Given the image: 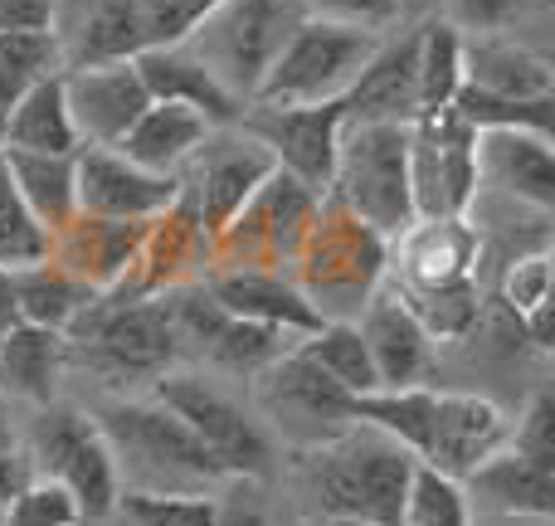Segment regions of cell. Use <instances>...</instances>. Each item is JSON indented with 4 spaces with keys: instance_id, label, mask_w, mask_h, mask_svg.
<instances>
[{
    "instance_id": "cell-31",
    "label": "cell",
    "mask_w": 555,
    "mask_h": 526,
    "mask_svg": "<svg viewBox=\"0 0 555 526\" xmlns=\"http://www.w3.org/2000/svg\"><path fill=\"white\" fill-rule=\"evenodd\" d=\"M10 181H15L20 201L35 210V220L49 234H59L78 215V181H74V156H35V152H0Z\"/></svg>"
},
{
    "instance_id": "cell-7",
    "label": "cell",
    "mask_w": 555,
    "mask_h": 526,
    "mask_svg": "<svg viewBox=\"0 0 555 526\" xmlns=\"http://www.w3.org/2000/svg\"><path fill=\"white\" fill-rule=\"evenodd\" d=\"M152 395L195 434L205 453L215 459V469L224 478L240 483H263L278 469V439L269 434V424L259 420L254 405H244L234 390H224L215 375L205 371H166L152 385Z\"/></svg>"
},
{
    "instance_id": "cell-14",
    "label": "cell",
    "mask_w": 555,
    "mask_h": 526,
    "mask_svg": "<svg viewBox=\"0 0 555 526\" xmlns=\"http://www.w3.org/2000/svg\"><path fill=\"white\" fill-rule=\"evenodd\" d=\"M249 385H254V410L269 424V434H283L297 449H312V444L332 439V434H341L351 424V395L336 381H326L297 351V342L273 365H263Z\"/></svg>"
},
{
    "instance_id": "cell-3",
    "label": "cell",
    "mask_w": 555,
    "mask_h": 526,
    "mask_svg": "<svg viewBox=\"0 0 555 526\" xmlns=\"http://www.w3.org/2000/svg\"><path fill=\"white\" fill-rule=\"evenodd\" d=\"M414 459L371 424L351 420L341 434L297 449V483L302 498L322 517H351L375 526H400L404 492H410Z\"/></svg>"
},
{
    "instance_id": "cell-2",
    "label": "cell",
    "mask_w": 555,
    "mask_h": 526,
    "mask_svg": "<svg viewBox=\"0 0 555 526\" xmlns=\"http://www.w3.org/2000/svg\"><path fill=\"white\" fill-rule=\"evenodd\" d=\"M482 230L473 215H434L414 220L390 240L385 283L404 297L434 342H459L482 317Z\"/></svg>"
},
{
    "instance_id": "cell-12",
    "label": "cell",
    "mask_w": 555,
    "mask_h": 526,
    "mask_svg": "<svg viewBox=\"0 0 555 526\" xmlns=\"http://www.w3.org/2000/svg\"><path fill=\"white\" fill-rule=\"evenodd\" d=\"M322 195L307 191L287 171H278L244 201V210L215 234L210 268H273V273H293V259L302 249L312 215Z\"/></svg>"
},
{
    "instance_id": "cell-19",
    "label": "cell",
    "mask_w": 555,
    "mask_h": 526,
    "mask_svg": "<svg viewBox=\"0 0 555 526\" xmlns=\"http://www.w3.org/2000/svg\"><path fill=\"white\" fill-rule=\"evenodd\" d=\"M356 326H361V336H365V351H371V365H375V381H380V390L429 385L439 342L424 332L420 317L404 307V297L395 293L390 283L375 287V297L361 307Z\"/></svg>"
},
{
    "instance_id": "cell-21",
    "label": "cell",
    "mask_w": 555,
    "mask_h": 526,
    "mask_svg": "<svg viewBox=\"0 0 555 526\" xmlns=\"http://www.w3.org/2000/svg\"><path fill=\"white\" fill-rule=\"evenodd\" d=\"M152 220H98V215H74L49 244V259L64 268L68 278L88 287V293H113L127 283L137 268L142 240Z\"/></svg>"
},
{
    "instance_id": "cell-49",
    "label": "cell",
    "mask_w": 555,
    "mask_h": 526,
    "mask_svg": "<svg viewBox=\"0 0 555 526\" xmlns=\"http://www.w3.org/2000/svg\"><path fill=\"white\" fill-rule=\"evenodd\" d=\"M473 526H555V517H498V512H478Z\"/></svg>"
},
{
    "instance_id": "cell-30",
    "label": "cell",
    "mask_w": 555,
    "mask_h": 526,
    "mask_svg": "<svg viewBox=\"0 0 555 526\" xmlns=\"http://www.w3.org/2000/svg\"><path fill=\"white\" fill-rule=\"evenodd\" d=\"M78 132L64 103V78L49 74L35 84L5 117V146L0 152H35V156H78Z\"/></svg>"
},
{
    "instance_id": "cell-34",
    "label": "cell",
    "mask_w": 555,
    "mask_h": 526,
    "mask_svg": "<svg viewBox=\"0 0 555 526\" xmlns=\"http://www.w3.org/2000/svg\"><path fill=\"white\" fill-rule=\"evenodd\" d=\"M287 336L273 332V326L244 322V317H230L215 326V336L201 346V361L210 365V375H230V381H254L263 365H273L278 356L287 351Z\"/></svg>"
},
{
    "instance_id": "cell-50",
    "label": "cell",
    "mask_w": 555,
    "mask_h": 526,
    "mask_svg": "<svg viewBox=\"0 0 555 526\" xmlns=\"http://www.w3.org/2000/svg\"><path fill=\"white\" fill-rule=\"evenodd\" d=\"M322 526H375V522H351V517H322Z\"/></svg>"
},
{
    "instance_id": "cell-33",
    "label": "cell",
    "mask_w": 555,
    "mask_h": 526,
    "mask_svg": "<svg viewBox=\"0 0 555 526\" xmlns=\"http://www.w3.org/2000/svg\"><path fill=\"white\" fill-rule=\"evenodd\" d=\"M414 54H420V113L449 107L463 88V25H453L449 15L420 20Z\"/></svg>"
},
{
    "instance_id": "cell-23",
    "label": "cell",
    "mask_w": 555,
    "mask_h": 526,
    "mask_svg": "<svg viewBox=\"0 0 555 526\" xmlns=\"http://www.w3.org/2000/svg\"><path fill=\"white\" fill-rule=\"evenodd\" d=\"M346 123H414L420 117V54L414 29H395L375 44L365 68L341 93Z\"/></svg>"
},
{
    "instance_id": "cell-8",
    "label": "cell",
    "mask_w": 555,
    "mask_h": 526,
    "mask_svg": "<svg viewBox=\"0 0 555 526\" xmlns=\"http://www.w3.org/2000/svg\"><path fill=\"white\" fill-rule=\"evenodd\" d=\"M326 195L385 240L410 230V123H346Z\"/></svg>"
},
{
    "instance_id": "cell-41",
    "label": "cell",
    "mask_w": 555,
    "mask_h": 526,
    "mask_svg": "<svg viewBox=\"0 0 555 526\" xmlns=\"http://www.w3.org/2000/svg\"><path fill=\"white\" fill-rule=\"evenodd\" d=\"M220 492H122L117 512L132 526H215Z\"/></svg>"
},
{
    "instance_id": "cell-20",
    "label": "cell",
    "mask_w": 555,
    "mask_h": 526,
    "mask_svg": "<svg viewBox=\"0 0 555 526\" xmlns=\"http://www.w3.org/2000/svg\"><path fill=\"white\" fill-rule=\"evenodd\" d=\"M49 35H54L64 68L137 59L146 49L142 5L137 0H59Z\"/></svg>"
},
{
    "instance_id": "cell-36",
    "label": "cell",
    "mask_w": 555,
    "mask_h": 526,
    "mask_svg": "<svg viewBox=\"0 0 555 526\" xmlns=\"http://www.w3.org/2000/svg\"><path fill=\"white\" fill-rule=\"evenodd\" d=\"M49 74H64L59 44L49 29H0V146H5V117L20 98Z\"/></svg>"
},
{
    "instance_id": "cell-43",
    "label": "cell",
    "mask_w": 555,
    "mask_h": 526,
    "mask_svg": "<svg viewBox=\"0 0 555 526\" xmlns=\"http://www.w3.org/2000/svg\"><path fill=\"white\" fill-rule=\"evenodd\" d=\"M312 20H332L346 29H365V35H395L404 25L400 0H302Z\"/></svg>"
},
{
    "instance_id": "cell-42",
    "label": "cell",
    "mask_w": 555,
    "mask_h": 526,
    "mask_svg": "<svg viewBox=\"0 0 555 526\" xmlns=\"http://www.w3.org/2000/svg\"><path fill=\"white\" fill-rule=\"evenodd\" d=\"M0 526H83V512L59 483L29 473L0 512Z\"/></svg>"
},
{
    "instance_id": "cell-27",
    "label": "cell",
    "mask_w": 555,
    "mask_h": 526,
    "mask_svg": "<svg viewBox=\"0 0 555 526\" xmlns=\"http://www.w3.org/2000/svg\"><path fill=\"white\" fill-rule=\"evenodd\" d=\"M463 492L478 512L498 517H555V469L521 459L507 444L463 478Z\"/></svg>"
},
{
    "instance_id": "cell-4",
    "label": "cell",
    "mask_w": 555,
    "mask_h": 526,
    "mask_svg": "<svg viewBox=\"0 0 555 526\" xmlns=\"http://www.w3.org/2000/svg\"><path fill=\"white\" fill-rule=\"evenodd\" d=\"M113 449L122 492H220L224 473L162 400H107L93 414Z\"/></svg>"
},
{
    "instance_id": "cell-39",
    "label": "cell",
    "mask_w": 555,
    "mask_h": 526,
    "mask_svg": "<svg viewBox=\"0 0 555 526\" xmlns=\"http://www.w3.org/2000/svg\"><path fill=\"white\" fill-rule=\"evenodd\" d=\"M400 526H473V502H468V492H463L459 478L414 463Z\"/></svg>"
},
{
    "instance_id": "cell-44",
    "label": "cell",
    "mask_w": 555,
    "mask_h": 526,
    "mask_svg": "<svg viewBox=\"0 0 555 526\" xmlns=\"http://www.w3.org/2000/svg\"><path fill=\"white\" fill-rule=\"evenodd\" d=\"M507 449H517L521 459L541 463V469H555V400L546 390L531 395V405L521 410L517 429L507 434Z\"/></svg>"
},
{
    "instance_id": "cell-38",
    "label": "cell",
    "mask_w": 555,
    "mask_h": 526,
    "mask_svg": "<svg viewBox=\"0 0 555 526\" xmlns=\"http://www.w3.org/2000/svg\"><path fill=\"white\" fill-rule=\"evenodd\" d=\"M49 244H54V234L20 201L15 181H10L5 162H0V273H20V268H29V264H44Z\"/></svg>"
},
{
    "instance_id": "cell-35",
    "label": "cell",
    "mask_w": 555,
    "mask_h": 526,
    "mask_svg": "<svg viewBox=\"0 0 555 526\" xmlns=\"http://www.w3.org/2000/svg\"><path fill=\"white\" fill-rule=\"evenodd\" d=\"M297 351H302L307 361L326 375V381L341 385L351 400L356 395L380 390L375 365H371V351H365V336H361V326L356 322H322L317 332H307L302 342H297Z\"/></svg>"
},
{
    "instance_id": "cell-10",
    "label": "cell",
    "mask_w": 555,
    "mask_h": 526,
    "mask_svg": "<svg viewBox=\"0 0 555 526\" xmlns=\"http://www.w3.org/2000/svg\"><path fill=\"white\" fill-rule=\"evenodd\" d=\"M25 459H29V473L59 483L78 502L83 522L113 517L117 512L122 478H117L113 449H107L103 429H98V420L88 410L59 405V400L39 405L25 434Z\"/></svg>"
},
{
    "instance_id": "cell-25",
    "label": "cell",
    "mask_w": 555,
    "mask_h": 526,
    "mask_svg": "<svg viewBox=\"0 0 555 526\" xmlns=\"http://www.w3.org/2000/svg\"><path fill=\"white\" fill-rule=\"evenodd\" d=\"M463 84L512 103H541L555 98V64L507 29H463Z\"/></svg>"
},
{
    "instance_id": "cell-46",
    "label": "cell",
    "mask_w": 555,
    "mask_h": 526,
    "mask_svg": "<svg viewBox=\"0 0 555 526\" xmlns=\"http://www.w3.org/2000/svg\"><path fill=\"white\" fill-rule=\"evenodd\" d=\"M215 526H269L259 483H224V492L215 498Z\"/></svg>"
},
{
    "instance_id": "cell-29",
    "label": "cell",
    "mask_w": 555,
    "mask_h": 526,
    "mask_svg": "<svg viewBox=\"0 0 555 526\" xmlns=\"http://www.w3.org/2000/svg\"><path fill=\"white\" fill-rule=\"evenodd\" d=\"M205 137H210V123H205L201 113H191V107H181V103H146L142 117H137V123L127 127V137L117 142V152L132 156L146 171L176 176Z\"/></svg>"
},
{
    "instance_id": "cell-6",
    "label": "cell",
    "mask_w": 555,
    "mask_h": 526,
    "mask_svg": "<svg viewBox=\"0 0 555 526\" xmlns=\"http://www.w3.org/2000/svg\"><path fill=\"white\" fill-rule=\"evenodd\" d=\"M385 268H390V240L341 210L332 195H322L287 278L302 287L322 322H356L375 287L385 283Z\"/></svg>"
},
{
    "instance_id": "cell-47",
    "label": "cell",
    "mask_w": 555,
    "mask_h": 526,
    "mask_svg": "<svg viewBox=\"0 0 555 526\" xmlns=\"http://www.w3.org/2000/svg\"><path fill=\"white\" fill-rule=\"evenodd\" d=\"M59 0H0V29H49Z\"/></svg>"
},
{
    "instance_id": "cell-37",
    "label": "cell",
    "mask_w": 555,
    "mask_h": 526,
    "mask_svg": "<svg viewBox=\"0 0 555 526\" xmlns=\"http://www.w3.org/2000/svg\"><path fill=\"white\" fill-rule=\"evenodd\" d=\"M502 303L517 317V326L531 336L537 346H551V254L531 249L507 259L502 273Z\"/></svg>"
},
{
    "instance_id": "cell-45",
    "label": "cell",
    "mask_w": 555,
    "mask_h": 526,
    "mask_svg": "<svg viewBox=\"0 0 555 526\" xmlns=\"http://www.w3.org/2000/svg\"><path fill=\"white\" fill-rule=\"evenodd\" d=\"M137 5H142L146 49H156V44H181L215 0H137Z\"/></svg>"
},
{
    "instance_id": "cell-26",
    "label": "cell",
    "mask_w": 555,
    "mask_h": 526,
    "mask_svg": "<svg viewBox=\"0 0 555 526\" xmlns=\"http://www.w3.org/2000/svg\"><path fill=\"white\" fill-rule=\"evenodd\" d=\"M137 74H142L152 103H181L191 113H201L210 127H234L244 113V103L191 54L185 44H156L137 54Z\"/></svg>"
},
{
    "instance_id": "cell-13",
    "label": "cell",
    "mask_w": 555,
    "mask_h": 526,
    "mask_svg": "<svg viewBox=\"0 0 555 526\" xmlns=\"http://www.w3.org/2000/svg\"><path fill=\"white\" fill-rule=\"evenodd\" d=\"M410 201L414 220L468 215L478 205V132L453 107L410 123Z\"/></svg>"
},
{
    "instance_id": "cell-18",
    "label": "cell",
    "mask_w": 555,
    "mask_h": 526,
    "mask_svg": "<svg viewBox=\"0 0 555 526\" xmlns=\"http://www.w3.org/2000/svg\"><path fill=\"white\" fill-rule=\"evenodd\" d=\"M59 78H64V103L83 146H117L127 127L142 117V107L152 103L142 74H137V59L64 68Z\"/></svg>"
},
{
    "instance_id": "cell-1",
    "label": "cell",
    "mask_w": 555,
    "mask_h": 526,
    "mask_svg": "<svg viewBox=\"0 0 555 526\" xmlns=\"http://www.w3.org/2000/svg\"><path fill=\"white\" fill-rule=\"evenodd\" d=\"M351 420L390 434L414 463L449 478H468L482 459L507 444L512 420L468 390H434V385H404V390H371L351 400Z\"/></svg>"
},
{
    "instance_id": "cell-32",
    "label": "cell",
    "mask_w": 555,
    "mask_h": 526,
    "mask_svg": "<svg viewBox=\"0 0 555 526\" xmlns=\"http://www.w3.org/2000/svg\"><path fill=\"white\" fill-rule=\"evenodd\" d=\"M10 287H15V307H20V322L29 326H44V332H74V322L88 312L98 293H88L78 278H68L54 259L44 264H29L20 273H10Z\"/></svg>"
},
{
    "instance_id": "cell-22",
    "label": "cell",
    "mask_w": 555,
    "mask_h": 526,
    "mask_svg": "<svg viewBox=\"0 0 555 526\" xmlns=\"http://www.w3.org/2000/svg\"><path fill=\"white\" fill-rule=\"evenodd\" d=\"M478 191H498L502 201L551 215L555 210L551 132H527V127L478 132Z\"/></svg>"
},
{
    "instance_id": "cell-11",
    "label": "cell",
    "mask_w": 555,
    "mask_h": 526,
    "mask_svg": "<svg viewBox=\"0 0 555 526\" xmlns=\"http://www.w3.org/2000/svg\"><path fill=\"white\" fill-rule=\"evenodd\" d=\"M385 35H365V29H346L332 20H312L293 29L278 59L269 64L263 84L254 88L249 103L263 107H307V103H341L351 78L365 68Z\"/></svg>"
},
{
    "instance_id": "cell-15",
    "label": "cell",
    "mask_w": 555,
    "mask_h": 526,
    "mask_svg": "<svg viewBox=\"0 0 555 526\" xmlns=\"http://www.w3.org/2000/svg\"><path fill=\"white\" fill-rule=\"evenodd\" d=\"M269 176H273V156L234 123V127H210V137L191 152V162L176 171V181H181V195L191 201V210L201 215V224L215 240Z\"/></svg>"
},
{
    "instance_id": "cell-24",
    "label": "cell",
    "mask_w": 555,
    "mask_h": 526,
    "mask_svg": "<svg viewBox=\"0 0 555 526\" xmlns=\"http://www.w3.org/2000/svg\"><path fill=\"white\" fill-rule=\"evenodd\" d=\"M201 283L210 287V297L230 317L273 326V332H283L287 342H302L307 332L322 326V317L312 312L302 287H297L287 273H273V268H210Z\"/></svg>"
},
{
    "instance_id": "cell-9",
    "label": "cell",
    "mask_w": 555,
    "mask_h": 526,
    "mask_svg": "<svg viewBox=\"0 0 555 526\" xmlns=\"http://www.w3.org/2000/svg\"><path fill=\"white\" fill-rule=\"evenodd\" d=\"M307 20L302 0H215L201 15V25L181 39L240 103H249L263 84L278 49L293 39V29Z\"/></svg>"
},
{
    "instance_id": "cell-48",
    "label": "cell",
    "mask_w": 555,
    "mask_h": 526,
    "mask_svg": "<svg viewBox=\"0 0 555 526\" xmlns=\"http://www.w3.org/2000/svg\"><path fill=\"white\" fill-rule=\"evenodd\" d=\"M20 326V307H15V287H10V273H0V342Z\"/></svg>"
},
{
    "instance_id": "cell-16",
    "label": "cell",
    "mask_w": 555,
    "mask_h": 526,
    "mask_svg": "<svg viewBox=\"0 0 555 526\" xmlns=\"http://www.w3.org/2000/svg\"><path fill=\"white\" fill-rule=\"evenodd\" d=\"M240 127L273 156L278 171L302 181L307 191L326 195L336 171V146H341V132H346L341 103H307V107L244 103Z\"/></svg>"
},
{
    "instance_id": "cell-51",
    "label": "cell",
    "mask_w": 555,
    "mask_h": 526,
    "mask_svg": "<svg viewBox=\"0 0 555 526\" xmlns=\"http://www.w3.org/2000/svg\"><path fill=\"white\" fill-rule=\"evenodd\" d=\"M400 5H404V15H410V5H414V0H400ZM424 5H434V0H424Z\"/></svg>"
},
{
    "instance_id": "cell-17",
    "label": "cell",
    "mask_w": 555,
    "mask_h": 526,
    "mask_svg": "<svg viewBox=\"0 0 555 526\" xmlns=\"http://www.w3.org/2000/svg\"><path fill=\"white\" fill-rule=\"evenodd\" d=\"M74 181H78V215H98V220H156L181 195L176 176L146 171L117 146H78Z\"/></svg>"
},
{
    "instance_id": "cell-40",
    "label": "cell",
    "mask_w": 555,
    "mask_h": 526,
    "mask_svg": "<svg viewBox=\"0 0 555 526\" xmlns=\"http://www.w3.org/2000/svg\"><path fill=\"white\" fill-rule=\"evenodd\" d=\"M449 107L473 127V132H498V127L551 132V107H555V98H541V103H512V98H492V93H478V88L463 84L459 93H453Z\"/></svg>"
},
{
    "instance_id": "cell-5",
    "label": "cell",
    "mask_w": 555,
    "mask_h": 526,
    "mask_svg": "<svg viewBox=\"0 0 555 526\" xmlns=\"http://www.w3.org/2000/svg\"><path fill=\"white\" fill-rule=\"evenodd\" d=\"M64 342L68 365L78 361L103 390L156 385L166 371L181 365V346H176L156 297L98 293Z\"/></svg>"
},
{
    "instance_id": "cell-28",
    "label": "cell",
    "mask_w": 555,
    "mask_h": 526,
    "mask_svg": "<svg viewBox=\"0 0 555 526\" xmlns=\"http://www.w3.org/2000/svg\"><path fill=\"white\" fill-rule=\"evenodd\" d=\"M64 371H68L64 332H44V326L20 322L0 342V400H20L39 410V405L54 400Z\"/></svg>"
}]
</instances>
